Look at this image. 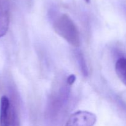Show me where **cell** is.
<instances>
[{
  "label": "cell",
  "mask_w": 126,
  "mask_h": 126,
  "mask_svg": "<svg viewBox=\"0 0 126 126\" xmlns=\"http://www.w3.org/2000/svg\"><path fill=\"white\" fill-rule=\"evenodd\" d=\"M10 18L9 0H0V38L8 30Z\"/></svg>",
  "instance_id": "3"
},
{
  "label": "cell",
  "mask_w": 126,
  "mask_h": 126,
  "mask_svg": "<svg viewBox=\"0 0 126 126\" xmlns=\"http://www.w3.org/2000/svg\"><path fill=\"white\" fill-rule=\"evenodd\" d=\"M115 70L119 79L126 86V59L120 58L115 65Z\"/></svg>",
  "instance_id": "5"
},
{
  "label": "cell",
  "mask_w": 126,
  "mask_h": 126,
  "mask_svg": "<svg viewBox=\"0 0 126 126\" xmlns=\"http://www.w3.org/2000/svg\"><path fill=\"white\" fill-rule=\"evenodd\" d=\"M97 121L95 114L87 111H78L71 114L65 126H94Z\"/></svg>",
  "instance_id": "2"
},
{
  "label": "cell",
  "mask_w": 126,
  "mask_h": 126,
  "mask_svg": "<svg viewBox=\"0 0 126 126\" xmlns=\"http://www.w3.org/2000/svg\"><path fill=\"white\" fill-rule=\"evenodd\" d=\"M11 104L8 97L3 95L0 102V126H11Z\"/></svg>",
  "instance_id": "4"
},
{
  "label": "cell",
  "mask_w": 126,
  "mask_h": 126,
  "mask_svg": "<svg viewBox=\"0 0 126 126\" xmlns=\"http://www.w3.org/2000/svg\"><path fill=\"white\" fill-rule=\"evenodd\" d=\"M11 126H21L18 111L14 102L11 104Z\"/></svg>",
  "instance_id": "6"
},
{
  "label": "cell",
  "mask_w": 126,
  "mask_h": 126,
  "mask_svg": "<svg viewBox=\"0 0 126 126\" xmlns=\"http://www.w3.org/2000/svg\"><path fill=\"white\" fill-rule=\"evenodd\" d=\"M85 1H86L87 3H89V2H91V0H85Z\"/></svg>",
  "instance_id": "9"
},
{
  "label": "cell",
  "mask_w": 126,
  "mask_h": 126,
  "mask_svg": "<svg viewBox=\"0 0 126 126\" xmlns=\"http://www.w3.org/2000/svg\"><path fill=\"white\" fill-rule=\"evenodd\" d=\"M76 81V76L74 75H71L68 76L67 78V83L69 85L73 84L74 82Z\"/></svg>",
  "instance_id": "8"
},
{
  "label": "cell",
  "mask_w": 126,
  "mask_h": 126,
  "mask_svg": "<svg viewBox=\"0 0 126 126\" xmlns=\"http://www.w3.org/2000/svg\"><path fill=\"white\" fill-rule=\"evenodd\" d=\"M53 27L55 33L75 47H78L81 44L78 29L71 18L63 14L54 20Z\"/></svg>",
  "instance_id": "1"
},
{
  "label": "cell",
  "mask_w": 126,
  "mask_h": 126,
  "mask_svg": "<svg viewBox=\"0 0 126 126\" xmlns=\"http://www.w3.org/2000/svg\"><path fill=\"white\" fill-rule=\"evenodd\" d=\"M78 59L79 62L80 63V65H81V68L82 69V71L85 75H87L88 72H87V68L86 66V63L84 62V60L82 57V54L81 53H79L78 55Z\"/></svg>",
  "instance_id": "7"
}]
</instances>
